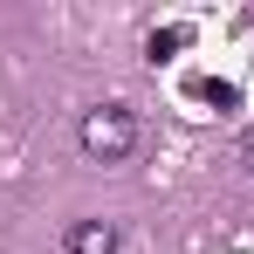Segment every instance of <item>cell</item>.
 <instances>
[{"label": "cell", "instance_id": "7a4b0ae2", "mask_svg": "<svg viewBox=\"0 0 254 254\" xmlns=\"http://www.w3.org/2000/svg\"><path fill=\"white\" fill-rule=\"evenodd\" d=\"M62 254H117V227L110 220H76L62 234Z\"/></svg>", "mask_w": 254, "mask_h": 254}, {"label": "cell", "instance_id": "277c9868", "mask_svg": "<svg viewBox=\"0 0 254 254\" xmlns=\"http://www.w3.org/2000/svg\"><path fill=\"white\" fill-rule=\"evenodd\" d=\"M192 96H199V103H213V110H234V103H241V89H234V83H213V76H199V83H192Z\"/></svg>", "mask_w": 254, "mask_h": 254}, {"label": "cell", "instance_id": "3957f363", "mask_svg": "<svg viewBox=\"0 0 254 254\" xmlns=\"http://www.w3.org/2000/svg\"><path fill=\"white\" fill-rule=\"evenodd\" d=\"M179 48H192V28H186V21H172V28H151V35H144V55H151V62H165V55H179Z\"/></svg>", "mask_w": 254, "mask_h": 254}, {"label": "cell", "instance_id": "5b68a950", "mask_svg": "<svg viewBox=\"0 0 254 254\" xmlns=\"http://www.w3.org/2000/svg\"><path fill=\"white\" fill-rule=\"evenodd\" d=\"M241 165H248V179H254V130L241 137Z\"/></svg>", "mask_w": 254, "mask_h": 254}, {"label": "cell", "instance_id": "6da1fadb", "mask_svg": "<svg viewBox=\"0 0 254 254\" xmlns=\"http://www.w3.org/2000/svg\"><path fill=\"white\" fill-rule=\"evenodd\" d=\"M76 137H83L89 158H130L137 151V117H130L124 103H96V110H83V124H76Z\"/></svg>", "mask_w": 254, "mask_h": 254}]
</instances>
